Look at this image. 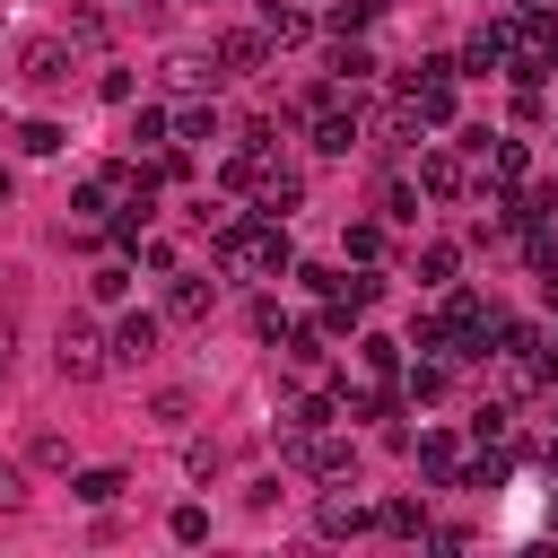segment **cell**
Instances as JSON below:
<instances>
[{
    "instance_id": "obj_14",
    "label": "cell",
    "mask_w": 558,
    "mask_h": 558,
    "mask_svg": "<svg viewBox=\"0 0 558 558\" xmlns=\"http://www.w3.org/2000/svg\"><path fill=\"white\" fill-rule=\"evenodd\" d=\"M462 183H471V174H462L453 148H427V157H418V192H427V201H453Z\"/></svg>"
},
{
    "instance_id": "obj_10",
    "label": "cell",
    "mask_w": 558,
    "mask_h": 558,
    "mask_svg": "<svg viewBox=\"0 0 558 558\" xmlns=\"http://www.w3.org/2000/svg\"><path fill=\"white\" fill-rule=\"evenodd\" d=\"M157 331H166L157 314H122V323H113V340H105V349H113V366H148V357H157Z\"/></svg>"
},
{
    "instance_id": "obj_5",
    "label": "cell",
    "mask_w": 558,
    "mask_h": 558,
    "mask_svg": "<svg viewBox=\"0 0 558 558\" xmlns=\"http://www.w3.org/2000/svg\"><path fill=\"white\" fill-rule=\"evenodd\" d=\"M17 78H26V87H61V78H70V35H35V44H17Z\"/></svg>"
},
{
    "instance_id": "obj_7",
    "label": "cell",
    "mask_w": 558,
    "mask_h": 558,
    "mask_svg": "<svg viewBox=\"0 0 558 558\" xmlns=\"http://www.w3.org/2000/svg\"><path fill=\"white\" fill-rule=\"evenodd\" d=\"M506 61H514V35H506V26H480V35L462 44V61H453V78H497Z\"/></svg>"
},
{
    "instance_id": "obj_2",
    "label": "cell",
    "mask_w": 558,
    "mask_h": 558,
    "mask_svg": "<svg viewBox=\"0 0 558 558\" xmlns=\"http://www.w3.org/2000/svg\"><path fill=\"white\" fill-rule=\"evenodd\" d=\"M52 366H61L70 384H96V375L113 366V349H105V331H96L87 314H70V323L52 331Z\"/></svg>"
},
{
    "instance_id": "obj_12",
    "label": "cell",
    "mask_w": 558,
    "mask_h": 558,
    "mask_svg": "<svg viewBox=\"0 0 558 558\" xmlns=\"http://www.w3.org/2000/svg\"><path fill=\"white\" fill-rule=\"evenodd\" d=\"M209 305H218V288L192 279V270H174V288H166V323H209Z\"/></svg>"
},
{
    "instance_id": "obj_9",
    "label": "cell",
    "mask_w": 558,
    "mask_h": 558,
    "mask_svg": "<svg viewBox=\"0 0 558 558\" xmlns=\"http://www.w3.org/2000/svg\"><path fill=\"white\" fill-rule=\"evenodd\" d=\"M218 78H262V61H270V35L253 26V35H218Z\"/></svg>"
},
{
    "instance_id": "obj_38",
    "label": "cell",
    "mask_w": 558,
    "mask_h": 558,
    "mask_svg": "<svg viewBox=\"0 0 558 558\" xmlns=\"http://www.w3.org/2000/svg\"><path fill=\"white\" fill-rule=\"evenodd\" d=\"M0 140H9V122H0Z\"/></svg>"
},
{
    "instance_id": "obj_37",
    "label": "cell",
    "mask_w": 558,
    "mask_h": 558,
    "mask_svg": "<svg viewBox=\"0 0 558 558\" xmlns=\"http://www.w3.org/2000/svg\"><path fill=\"white\" fill-rule=\"evenodd\" d=\"M506 9H541V0H506Z\"/></svg>"
},
{
    "instance_id": "obj_25",
    "label": "cell",
    "mask_w": 558,
    "mask_h": 558,
    "mask_svg": "<svg viewBox=\"0 0 558 558\" xmlns=\"http://www.w3.org/2000/svg\"><path fill=\"white\" fill-rule=\"evenodd\" d=\"M174 140H218V113L192 96V105H174Z\"/></svg>"
},
{
    "instance_id": "obj_17",
    "label": "cell",
    "mask_w": 558,
    "mask_h": 558,
    "mask_svg": "<svg viewBox=\"0 0 558 558\" xmlns=\"http://www.w3.org/2000/svg\"><path fill=\"white\" fill-rule=\"evenodd\" d=\"M323 340H331V331H323V323H288V349H279V357H288V366H296V375H314V366H323V357H331V349H323Z\"/></svg>"
},
{
    "instance_id": "obj_3",
    "label": "cell",
    "mask_w": 558,
    "mask_h": 558,
    "mask_svg": "<svg viewBox=\"0 0 558 558\" xmlns=\"http://www.w3.org/2000/svg\"><path fill=\"white\" fill-rule=\"evenodd\" d=\"M462 148L488 166V174H480V192H514V183L532 174V148H523V140H488V131H462Z\"/></svg>"
},
{
    "instance_id": "obj_29",
    "label": "cell",
    "mask_w": 558,
    "mask_h": 558,
    "mask_svg": "<svg viewBox=\"0 0 558 558\" xmlns=\"http://www.w3.org/2000/svg\"><path fill=\"white\" fill-rule=\"evenodd\" d=\"M166 532H174L183 549H192V541H209V506H174V514H166Z\"/></svg>"
},
{
    "instance_id": "obj_15",
    "label": "cell",
    "mask_w": 558,
    "mask_h": 558,
    "mask_svg": "<svg viewBox=\"0 0 558 558\" xmlns=\"http://www.w3.org/2000/svg\"><path fill=\"white\" fill-rule=\"evenodd\" d=\"M418 471L453 488V480H462V436H445V427H427V436H418Z\"/></svg>"
},
{
    "instance_id": "obj_21",
    "label": "cell",
    "mask_w": 558,
    "mask_h": 558,
    "mask_svg": "<svg viewBox=\"0 0 558 558\" xmlns=\"http://www.w3.org/2000/svg\"><path fill=\"white\" fill-rule=\"evenodd\" d=\"M331 78H340V87H357V78H375V52L340 35V44H331Z\"/></svg>"
},
{
    "instance_id": "obj_16",
    "label": "cell",
    "mask_w": 558,
    "mask_h": 558,
    "mask_svg": "<svg viewBox=\"0 0 558 558\" xmlns=\"http://www.w3.org/2000/svg\"><path fill=\"white\" fill-rule=\"evenodd\" d=\"M262 35H270V52H279V44H305V35H314V17H305V9H288V0H262Z\"/></svg>"
},
{
    "instance_id": "obj_31",
    "label": "cell",
    "mask_w": 558,
    "mask_h": 558,
    "mask_svg": "<svg viewBox=\"0 0 558 558\" xmlns=\"http://www.w3.org/2000/svg\"><path fill=\"white\" fill-rule=\"evenodd\" d=\"M375 253H384V227L357 218V227H349V262H375Z\"/></svg>"
},
{
    "instance_id": "obj_20",
    "label": "cell",
    "mask_w": 558,
    "mask_h": 558,
    "mask_svg": "<svg viewBox=\"0 0 558 558\" xmlns=\"http://www.w3.org/2000/svg\"><path fill=\"white\" fill-rule=\"evenodd\" d=\"M166 87L201 96V87H218V61H209V52H174V61H166Z\"/></svg>"
},
{
    "instance_id": "obj_24",
    "label": "cell",
    "mask_w": 558,
    "mask_h": 558,
    "mask_svg": "<svg viewBox=\"0 0 558 558\" xmlns=\"http://www.w3.org/2000/svg\"><path fill=\"white\" fill-rule=\"evenodd\" d=\"M131 140H140V148H166V140H174V113H166V105H140Z\"/></svg>"
},
{
    "instance_id": "obj_11",
    "label": "cell",
    "mask_w": 558,
    "mask_h": 558,
    "mask_svg": "<svg viewBox=\"0 0 558 558\" xmlns=\"http://www.w3.org/2000/svg\"><path fill=\"white\" fill-rule=\"evenodd\" d=\"M349 148H357V96L314 113V157H349Z\"/></svg>"
},
{
    "instance_id": "obj_33",
    "label": "cell",
    "mask_w": 558,
    "mask_h": 558,
    "mask_svg": "<svg viewBox=\"0 0 558 558\" xmlns=\"http://www.w3.org/2000/svg\"><path fill=\"white\" fill-rule=\"evenodd\" d=\"M384 218H401V227H410V218H418V192H410V183H392V192H384Z\"/></svg>"
},
{
    "instance_id": "obj_28",
    "label": "cell",
    "mask_w": 558,
    "mask_h": 558,
    "mask_svg": "<svg viewBox=\"0 0 558 558\" xmlns=\"http://www.w3.org/2000/svg\"><path fill=\"white\" fill-rule=\"evenodd\" d=\"M26 462H35V471H61V462H70V445H61L52 427H35V436H26Z\"/></svg>"
},
{
    "instance_id": "obj_32",
    "label": "cell",
    "mask_w": 558,
    "mask_h": 558,
    "mask_svg": "<svg viewBox=\"0 0 558 558\" xmlns=\"http://www.w3.org/2000/svg\"><path fill=\"white\" fill-rule=\"evenodd\" d=\"M506 427H514V418H506V401H488V410L471 418V436H480V445H506Z\"/></svg>"
},
{
    "instance_id": "obj_1",
    "label": "cell",
    "mask_w": 558,
    "mask_h": 558,
    "mask_svg": "<svg viewBox=\"0 0 558 558\" xmlns=\"http://www.w3.org/2000/svg\"><path fill=\"white\" fill-rule=\"evenodd\" d=\"M218 270H235V279H279V270H288V227H279V218H218Z\"/></svg>"
},
{
    "instance_id": "obj_35",
    "label": "cell",
    "mask_w": 558,
    "mask_h": 558,
    "mask_svg": "<svg viewBox=\"0 0 558 558\" xmlns=\"http://www.w3.org/2000/svg\"><path fill=\"white\" fill-rule=\"evenodd\" d=\"M17 497H26V480H17V471H9V462H0V514H9V506H17Z\"/></svg>"
},
{
    "instance_id": "obj_4",
    "label": "cell",
    "mask_w": 558,
    "mask_h": 558,
    "mask_svg": "<svg viewBox=\"0 0 558 558\" xmlns=\"http://www.w3.org/2000/svg\"><path fill=\"white\" fill-rule=\"evenodd\" d=\"M296 471H314V480H349L357 471V453H349V436H331V427H314V436H288L279 445Z\"/></svg>"
},
{
    "instance_id": "obj_13",
    "label": "cell",
    "mask_w": 558,
    "mask_h": 558,
    "mask_svg": "<svg viewBox=\"0 0 558 558\" xmlns=\"http://www.w3.org/2000/svg\"><path fill=\"white\" fill-rule=\"evenodd\" d=\"M331 418H340L331 392H296V401L279 410V445H288V436H314V427H331Z\"/></svg>"
},
{
    "instance_id": "obj_19",
    "label": "cell",
    "mask_w": 558,
    "mask_h": 558,
    "mask_svg": "<svg viewBox=\"0 0 558 558\" xmlns=\"http://www.w3.org/2000/svg\"><path fill=\"white\" fill-rule=\"evenodd\" d=\"M375 532H392V541H427V506H418V497H392V506H375Z\"/></svg>"
},
{
    "instance_id": "obj_8",
    "label": "cell",
    "mask_w": 558,
    "mask_h": 558,
    "mask_svg": "<svg viewBox=\"0 0 558 558\" xmlns=\"http://www.w3.org/2000/svg\"><path fill=\"white\" fill-rule=\"evenodd\" d=\"M253 201H262V218H279V227H288V209H305V174L270 157V166H262V183H253Z\"/></svg>"
},
{
    "instance_id": "obj_18",
    "label": "cell",
    "mask_w": 558,
    "mask_h": 558,
    "mask_svg": "<svg viewBox=\"0 0 558 558\" xmlns=\"http://www.w3.org/2000/svg\"><path fill=\"white\" fill-rule=\"evenodd\" d=\"M357 375H375V384H401V340L366 331V340H357Z\"/></svg>"
},
{
    "instance_id": "obj_23",
    "label": "cell",
    "mask_w": 558,
    "mask_h": 558,
    "mask_svg": "<svg viewBox=\"0 0 558 558\" xmlns=\"http://www.w3.org/2000/svg\"><path fill=\"white\" fill-rule=\"evenodd\" d=\"M453 270H462L453 244H418V279H427V288H453Z\"/></svg>"
},
{
    "instance_id": "obj_27",
    "label": "cell",
    "mask_w": 558,
    "mask_h": 558,
    "mask_svg": "<svg viewBox=\"0 0 558 558\" xmlns=\"http://www.w3.org/2000/svg\"><path fill=\"white\" fill-rule=\"evenodd\" d=\"M105 26H113V17H105L96 0H78V9H70V44H105Z\"/></svg>"
},
{
    "instance_id": "obj_6",
    "label": "cell",
    "mask_w": 558,
    "mask_h": 558,
    "mask_svg": "<svg viewBox=\"0 0 558 558\" xmlns=\"http://www.w3.org/2000/svg\"><path fill=\"white\" fill-rule=\"evenodd\" d=\"M366 523H375V506H366V497H349V488H323V506H314V532H323V541H357Z\"/></svg>"
},
{
    "instance_id": "obj_30",
    "label": "cell",
    "mask_w": 558,
    "mask_h": 558,
    "mask_svg": "<svg viewBox=\"0 0 558 558\" xmlns=\"http://www.w3.org/2000/svg\"><path fill=\"white\" fill-rule=\"evenodd\" d=\"M384 17V0H331V35H349V26H375Z\"/></svg>"
},
{
    "instance_id": "obj_22",
    "label": "cell",
    "mask_w": 558,
    "mask_h": 558,
    "mask_svg": "<svg viewBox=\"0 0 558 558\" xmlns=\"http://www.w3.org/2000/svg\"><path fill=\"white\" fill-rule=\"evenodd\" d=\"M122 488H131L122 471H78V480H70V497H78V506H113Z\"/></svg>"
},
{
    "instance_id": "obj_34",
    "label": "cell",
    "mask_w": 558,
    "mask_h": 558,
    "mask_svg": "<svg viewBox=\"0 0 558 558\" xmlns=\"http://www.w3.org/2000/svg\"><path fill=\"white\" fill-rule=\"evenodd\" d=\"M17 366V314H0V375Z\"/></svg>"
},
{
    "instance_id": "obj_36",
    "label": "cell",
    "mask_w": 558,
    "mask_h": 558,
    "mask_svg": "<svg viewBox=\"0 0 558 558\" xmlns=\"http://www.w3.org/2000/svg\"><path fill=\"white\" fill-rule=\"evenodd\" d=\"M0 209H9V166H0Z\"/></svg>"
},
{
    "instance_id": "obj_26",
    "label": "cell",
    "mask_w": 558,
    "mask_h": 558,
    "mask_svg": "<svg viewBox=\"0 0 558 558\" xmlns=\"http://www.w3.org/2000/svg\"><path fill=\"white\" fill-rule=\"evenodd\" d=\"M9 140H17L26 157H61V140H70V131H61V122H26V131H9Z\"/></svg>"
}]
</instances>
